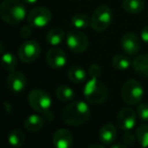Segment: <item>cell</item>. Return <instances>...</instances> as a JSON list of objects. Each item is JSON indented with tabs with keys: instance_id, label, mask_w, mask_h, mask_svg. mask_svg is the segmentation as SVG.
Returning <instances> with one entry per match:
<instances>
[{
	"instance_id": "6da1fadb",
	"label": "cell",
	"mask_w": 148,
	"mask_h": 148,
	"mask_svg": "<svg viewBox=\"0 0 148 148\" xmlns=\"http://www.w3.org/2000/svg\"><path fill=\"white\" fill-rule=\"evenodd\" d=\"M61 117L67 125L80 126L89 120L90 109L85 101H74L64 108Z\"/></svg>"
},
{
	"instance_id": "7a4b0ae2",
	"label": "cell",
	"mask_w": 148,
	"mask_h": 148,
	"mask_svg": "<svg viewBox=\"0 0 148 148\" xmlns=\"http://www.w3.org/2000/svg\"><path fill=\"white\" fill-rule=\"evenodd\" d=\"M27 9L19 0H3L0 5V16L10 25L19 23L25 19Z\"/></svg>"
},
{
	"instance_id": "3957f363",
	"label": "cell",
	"mask_w": 148,
	"mask_h": 148,
	"mask_svg": "<svg viewBox=\"0 0 148 148\" xmlns=\"http://www.w3.org/2000/svg\"><path fill=\"white\" fill-rule=\"evenodd\" d=\"M83 95L88 103L92 105H101L109 99L110 91L108 86L101 82L99 77H90L83 89Z\"/></svg>"
},
{
	"instance_id": "277c9868",
	"label": "cell",
	"mask_w": 148,
	"mask_h": 148,
	"mask_svg": "<svg viewBox=\"0 0 148 148\" xmlns=\"http://www.w3.org/2000/svg\"><path fill=\"white\" fill-rule=\"evenodd\" d=\"M122 99L127 105L135 106L142 101L144 89L141 83L136 79H129L122 86Z\"/></svg>"
},
{
	"instance_id": "5b68a950",
	"label": "cell",
	"mask_w": 148,
	"mask_h": 148,
	"mask_svg": "<svg viewBox=\"0 0 148 148\" xmlns=\"http://www.w3.org/2000/svg\"><path fill=\"white\" fill-rule=\"evenodd\" d=\"M113 21V11L107 5L99 6L90 17V27L97 32H103L109 29Z\"/></svg>"
},
{
	"instance_id": "8992f818",
	"label": "cell",
	"mask_w": 148,
	"mask_h": 148,
	"mask_svg": "<svg viewBox=\"0 0 148 148\" xmlns=\"http://www.w3.org/2000/svg\"><path fill=\"white\" fill-rule=\"evenodd\" d=\"M29 106L36 112L41 114H46L51 111L52 99L49 93L41 88H36L32 90L29 95Z\"/></svg>"
},
{
	"instance_id": "52a82bcc",
	"label": "cell",
	"mask_w": 148,
	"mask_h": 148,
	"mask_svg": "<svg viewBox=\"0 0 148 148\" xmlns=\"http://www.w3.org/2000/svg\"><path fill=\"white\" fill-rule=\"evenodd\" d=\"M52 12L45 6H38L33 8L27 14V23L33 27L41 29L45 27L51 23Z\"/></svg>"
},
{
	"instance_id": "ba28073f",
	"label": "cell",
	"mask_w": 148,
	"mask_h": 148,
	"mask_svg": "<svg viewBox=\"0 0 148 148\" xmlns=\"http://www.w3.org/2000/svg\"><path fill=\"white\" fill-rule=\"evenodd\" d=\"M18 58L25 63H32L36 61L41 54V47L35 40L27 41L23 43L18 48Z\"/></svg>"
},
{
	"instance_id": "9c48e42d",
	"label": "cell",
	"mask_w": 148,
	"mask_h": 148,
	"mask_svg": "<svg viewBox=\"0 0 148 148\" xmlns=\"http://www.w3.org/2000/svg\"><path fill=\"white\" fill-rule=\"evenodd\" d=\"M66 43L67 47L74 53H83L88 48V39L78 31L69 32L66 37Z\"/></svg>"
},
{
	"instance_id": "30bf717a",
	"label": "cell",
	"mask_w": 148,
	"mask_h": 148,
	"mask_svg": "<svg viewBox=\"0 0 148 148\" xmlns=\"http://www.w3.org/2000/svg\"><path fill=\"white\" fill-rule=\"evenodd\" d=\"M137 120V114L130 108L122 109L117 116V125L124 132L131 131Z\"/></svg>"
},
{
	"instance_id": "8fae6325",
	"label": "cell",
	"mask_w": 148,
	"mask_h": 148,
	"mask_svg": "<svg viewBox=\"0 0 148 148\" xmlns=\"http://www.w3.org/2000/svg\"><path fill=\"white\" fill-rule=\"evenodd\" d=\"M27 79L23 73L19 71L10 72L6 79L7 88L12 93H21L27 87Z\"/></svg>"
},
{
	"instance_id": "7c38bea8",
	"label": "cell",
	"mask_w": 148,
	"mask_h": 148,
	"mask_svg": "<svg viewBox=\"0 0 148 148\" xmlns=\"http://www.w3.org/2000/svg\"><path fill=\"white\" fill-rule=\"evenodd\" d=\"M121 47L127 55L135 56L141 48V43L138 36L134 33H127L121 39Z\"/></svg>"
},
{
	"instance_id": "4fadbf2b",
	"label": "cell",
	"mask_w": 148,
	"mask_h": 148,
	"mask_svg": "<svg viewBox=\"0 0 148 148\" xmlns=\"http://www.w3.org/2000/svg\"><path fill=\"white\" fill-rule=\"evenodd\" d=\"M46 61H47L48 65L53 69H61L66 65L67 57H66V54L63 50L60 48L54 47L47 52Z\"/></svg>"
},
{
	"instance_id": "5bb4252c",
	"label": "cell",
	"mask_w": 148,
	"mask_h": 148,
	"mask_svg": "<svg viewBox=\"0 0 148 148\" xmlns=\"http://www.w3.org/2000/svg\"><path fill=\"white\" fill-rule=\"evenodd\" d=\"M53 144L56 148H70L73 144V135L67 129H58L53 135Z\"/></svg>"
},
{
	"instance_id": "9a60e30c",
	"label": "cell",
	"mask_w": 148,
	"mask_h": 148,
	"mask_svg": "<svg viewBox=\"0 0 148 148\" xmlns=\"http://www.w3.org/2000/svg\"><path fill=\"white\" fill-rule=\"evenodd\" d=\"M99 141L105 145H111L117 138V129L111 123H107L99 129Z\"/></svg>"
},
{
	"instance_id": "2e32d148",
	"label": "cell",
	"mask_w": 148,
	"mask_h": 148,
	"mask_svg": "<svg viewBox=\"0 0 148 148\" xmlns=\"http://www.w3.org/2000/svg\"><path fill=\"white\" fill-rule=\"evenodd\" d=\"M132 67L139 76L148 77V54L136 56L132 61Z\"/></svg>"
},
{
	"instance_id": "e0dca14e",
	"label": "cell",
	"mask_w": 148,
	"mask_h": 148,
	"mask_svg": "<svg viewBox=\"0 0 148 148\" xmlns=\"http://www.w3.org/2000/svg\"><path fill=\"white\" fill-rule=\"evenodd\" d=\"M44 123L45 121L42 116L38 115V114H33L25 120L23 126L27 131L31 132V133H37L44 127Z\"/></svg>"
},
{
	"instance_id": "ac0fdd59",
	"label": "cell",
	"mask_w": 148,
	"mask_h": 148,
	"mask_svg": "<svg viewBox=\"0 0 148 148\" xmlns=\"http://www.w3.org/2000/svg\"><path fill=\"white\" fill-rule=\"evenodd\" d=\"M122 7L126 12L138 14L145 9V2L144 0H123Z\"/></svg>"
},
{
	"instance_id": "d6986e66",
	"label": "cell",
	"mask_w": 148,
	"mask_h": 148,
	"mask_svg": "<svg viewBox=\"0 0 148 148\" xmlns=\"http://www.w3.org/2000/svg\"><path fill=\"white\" fill-rule=\"evenodd\" d=\"M68 78L75 84H81L86 79V72L80 66H72L68 70Z\"/></svg>"
},
{
	"instance_id": "ffe728a7",
	"label": "cell",
	"mask_w": 148,
	"mask_h": 148,
	"mask_svg": "<svg viewBox=\"0 0 148 148\" xmlns=\"http://www.w3.org/2000/svg\"><path fill=\"white\" fill-rule=\"evenodd\" d=\"M65 39V32L61 27H54L48 32L46 36V41L52 46H58Z\"/></svg>"
},
{
	"instance_id": "44dd1931",
	"label": "cell",
	"mask_w": 148,
	"mask_h": 148,
	"mask_svg": "<svg viewBox=\"0 0 148 148\" xmlns=\"http://www.w3.org/2000/svg\"><path fill=\"white\" fill-rule=\"evenodd\" d=\"M9 145L12 147L18 148L25 144V135L21 130L19 129H13L9 132L8 137H7Z\"/></svg>"
},
{
	"instance_id": "7402d4cb",
	"label": "cell",
	"mask_w": 148,
	"mask_h": 148,
	"mask_svg": "<svg viewBox=\"0 0 148 148\" xmlns=\"http://www.w3.org/2000/svg\"><path fill=\"white\" fill-rule=\"evenodd\" d=\"M74 97H75L74 90L68 85H60L56 89V97L60 101H63V103L71 101H73Z\"/></svg>"
},
{
	"instance_id": "603a6c76",
	"label": "cell",
	"mask_w": 148,
	"mask_h": 148,
	"mask_svg": "<svg viewBox=\"0 0 148 148\" xmlns=\"http://www.w3.org/2000/svg\"><path fill=\"white\" fill-rule=\"evenodd\" d=\"M130 65H132V62L130 61L127 56L123 55V54H117L112 59V66L119 71L127 70L130 67Z\"/></svg>"
},
{
	"instance_id": "cb8c5ba5",
	"label": "cell",
	"mask_w": 148,
	"mask_h": 148,
	"mask_svg": "<svg viewBox=\"0 0 148 148\" xmlns=\"http://www.w3.org/2000/svg\"><path fill=\"white\" fill-rule=\"evenodd\" d=\"M2 66L3 69L7 72H13L15 71L17 67V60L13 54L6 52V53H3L2 55Z\"/></svg>"
},
{
	"instance_id": "d4e9b609",
	"label": "cell",
	"mask_w": 148,
	"mask_h": 148,
	"mask_svg": "<svg viewBox=\"0 0 148 148\" xmlns=\"http://www.w3.org/2000/svg\"><path fill=\"white\" fill-rule=\"evenodd\" d=\"M72 25L76 29H86L90 25V18L84 13L78 12L72 16Z\"/></svg>"
},
{
	"instance_id": "484cf974",
	"label": "cell",
	"mask_w": 148,
	"mask_h": 148,
	"mask_svg": "<svg viewBox=\"0 0 148 148\" xmlns=\"http://www.w3.org/2000/svg\"><path fill=\"white\" fill-rule=\"evenodd\" d=\"M136 137L142 147H148V125H140L136 131Z\"/></svg>"
},
{
	"instance_id": "4316f807",
	"label": "cell",
	"mask_w": 148,
	"mask_h": 148,
	"mask_svg": "<svg viewBox=\"0 0 148 148\" xmlns=\"http://www.w3.org/2000/svg\"><path fill=\"white\" fill-rule=\"evenodd\" d=\"M138 118L144 122H148V103H140L136 109Z\"/></svg>"
},
{
	"instance_id": "83f0119b",
	"label": "cell",
	"mask_w": 148,
	"mask_h": 148,
	"mask_svg": "<svg viewBox=\"0 0 148 148\" xmlns=\"http://www.w3.org/2000/svg\"><path fill=\"white\" fill-rule=\"evenodd\" d=\"M89 75H90V77H99V75H101V67H99V65H97V64L93 63L91 64L90 66H89Z\"/></svg>"
},
{
	"instance_id": "f1b7e54d",
	"label": "cell",
	"mask_w": 148,
	"mask_h": 148,
	"mask_svg": "<svg viewBox=\"0 0 148 148\" xmlns=\"http://www.w3.org/2000/svg\"><path fill=\"white\" fill-rule=\"evenodd\" d=\"M134 142H135V137H134V134L131 131H126L124 134V143L127 146L133 145Z\"/></svg>"
},
{
	"instance_id": "f546056e",
	"label": "cell",
	"mask_w": 148,
	"mask_h": 148,
	"mask_svg": "<svg viewBox=\"0 0 148 148\" xmlns=\"http://www.w3.org/2000/svg\"><path fill=\"white\" fill-rule=\"evenodd\" d=\"M32 33H33V29H32V25H25L21 29V37L23 38V39H27L29 37H31Z\"/></svg>"
},
{
	"instance_id": "4dcf8cb0",
	"label": "cell",
	"mask_w": 148,
	"mask_h": 148,
	"mask_svg": "<svg viewBox=\"0 0 148 148\" xmlns=\"http://www.w3.org/2000/svg\"><path fill=\"white\" fill-rule=\"evenodd\" d=\"M141 39L144 43L148 44V25L143 27V29L141 31Z\"/></svg>"
},
{
	"instance_id": "1f68e13d",
	"label": "cell",
	"mask_w": 148,
	"mask_h": 148,
	"mask_svg": "<svg viewBox=\"0 0 148 148\" xmlns=\"http://www.w3.org/2000/svg\"><path fill=\"white\" fill-rule=\"evenodd\" d=\"M127 145L125 143H114L112 144V148H126Z\"/></svg>"
},
{
	"instance_id": "d6a6232c",
	"label": "cell",
	"mask_w": 148,
	"mask_h": 148,
	"mask_svg": "<svg viewBox=\"0 0 148 148\" xmlns=\"http://www.w3.org/2000/svg\"><path fill=\"white\" fill-rule=\"evenodd\" d=\"M23 2L27 3V4H34V3L38 2V0H23Z\"/></svg>"
},
{
	"instance_id": "836d02e7",
	"label": "cell",
	"mask_w": 148,
	"mask_h": 148,
	"mask_svg": "<svg viewBox=\"0 0 148 148\" xmlns=\"http://www.w3.org/2000/svg\"><path fill=\"white\" fill-rule=\"evenodd\" d=\"M103 145L105 144H91V145H89V148H93V147H97V148H103Z\"/></svg>"
}]
</instances>
